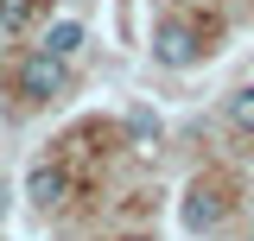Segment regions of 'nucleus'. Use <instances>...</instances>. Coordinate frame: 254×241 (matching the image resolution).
Here are the masks:
<instances>
[{
  "label": "nucleus",
  "instance_id": "obj_8",
  "mask_svg": "<svg viewBox=\"0 0 254 241\" xmlns=\"http://www.w3.org/2000/svg\"><path fill=\"white\" fill-rule=\"evenodd\" d=\"M32 19V0H0V32H26Z\"/></svg>",
  "mask_w": 254,
  "mask_h": 241
},
{
  "label": "nucleus",
  "instance_id": "obj_6",
  "mask_svg": "<svg viewBox=\"0 0 254 241\" xmlns=\"http://www.w3.org/2000/svg\"><path fill=\"white\" fill-rule=\"evenodd\" d=\"M127 140H133L140 152L159 146V115H153V108H127Z\"/></svg>",
  "mask_w": 254,
  "mask_h": 241
},
{
  "label": "nucleus",
  "instance_id": "obj_10",
  "mask_svg": "<svg viewBox=\"0 0 254 241\" xmlns=\"http://www.w3.org/2000/svg\"><path fill=\"white\" fill-rule=\"evenodd\" d=\"M248 241H254V235H248Z\"/></svg>",
  "mask_w": 254,
  "mask_h": 241
},
{
  "label": "nucleus",
  "instance_id": "obj_2",
  "mask_svg": "<svg viewBox=\"0 0 254 241\" xmlns=\"http://www.w3.org/2000/svg\"><path fill=\"white\" fill-rule=\"evenodd\" d=\"M197 51H203V45H197V32H190L185 19H165V26L153 32V58L165 63V70H190Z\"/></svg>",
  "mask_w": 254,
  "mask_h": 241
},
{
  "label": "nucleus",
  "instance_id": "obj_5",
  "mask_svg": "<svg viewBox=\"0 0 254 241\" xmlns=\"http://www.w3.org/2000/svg\"><path fill=\"white\" fill-rule=\"evenodd\" d=\"M38 51H51V58H76V51H83V26H76V19H58V26L45 32V45H38Z\"/></svg>",
  "mask_w": 254,
  "mask_h": 241
},
{
  "label": "nucleus",
  "instance_id": "obj_1",
  "mask_svg": "<svg viewBox=\"0 0 254 241\" xmlns=\"http://www.w3.org/2000/svg\"><path fill=\"white\" fill-rule=\"evenodd\" d=\"M64 76H70V70H64V58L32 51V58L19 63V95H26V102H51V95L64 89Z\"/></svg>",
  "mask_w": 254,
  "mask_h": 241
},
{
  "label": "nucleus",
  "instance_id": "obj_9",
  "mask_svg": "<svg viewBox=\"0 0 254 241\" xmlns=\"http://www.w3.org/2000/svg\"><path fill=\"white\" fill-rule=\"evenodd\" d=\"M133 241H146V235H133Z\"/></svg>",
  "mask_w": 254,
  "mask_h": 241
},
{
  "label": "nucleus",
  "instance_id": "obj_3",
  "mask_svg": "<svg viewBox=\"0 0 254 241\" xmlns=\"http://www.w3.org/2000/svg\"><path fill=\"white\" fill-rule=\"evenodd\" d=\"M178 216H185V229H190V235H210V229L222 222V190H216V184H190V190H185V210H178Z\"/></svg>",
  "mask_w": 254,
  "mask_h": 241
},
{
  "label": "nucleus",
  "instance_id": "obj_7",
  "mask_svg": "<svg viewBox=\"0 0 254 241\" xmlns=\"http://www.w3.org/2000/svg\"><path fill=\"white\" fill-rule=\"evenodd\" d=\"M229 127H235V133H254V89L229 95Z\"/></svg>",
  "mask_w": 254,
  "mask_h": 241
},
{
  "label": "nucleus",
  "instance_id": "obj_4",
  "mask_svg": "<svg viewBox=\"0 0 254 241\" xmlns=\"http://www.w3.org/2000/svg\"><path fill=\"white\" fill-rule=\"evenodd\" d=\"M64 190H70V178H64V165H32V178H26V197L38 203V210H51V203H64Z\"/></svg>",
  "mask_w": 254,
  "mask_h": 241
}]
</instances>
